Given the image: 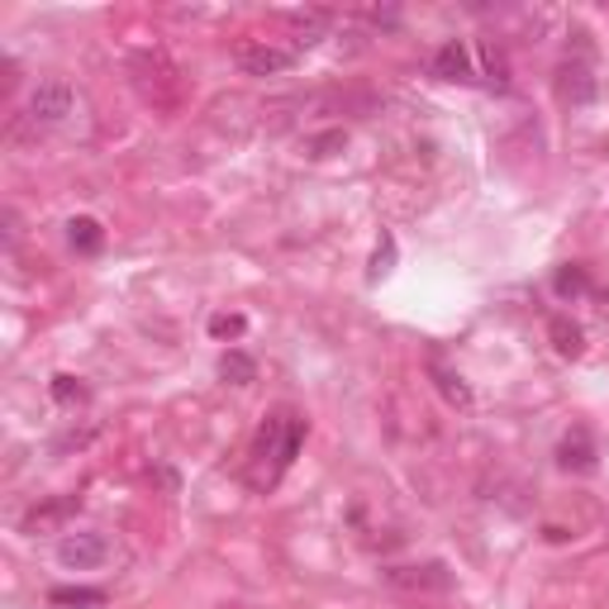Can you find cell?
<instances>
[{
    "label": "cell",
    "instance_id": "cell-10",
    "mask_svg": "<svg viewBox=\"0 0 609 609\" xmlns=\"http://www.w3.org/2000/svg\"><path fill=\"white\" fill-rule=\"evenodd\" d=\"M77 496H57V500H48V505H38V510H29L24 514V533H38V529H57L63 519H71L77 514Z\"/></svg>",
    "mask_w": 609,
    "mask_h": 609
},
{
    "label": "cell",
    "instance_id": "cell-17",
    "mask_svg": "<svg viewBox=\"0 0 609 609\" xmlns=\"http://www.w3.org/2000/svg\"><path fill=\"white\" fill-rule=\"evenodd\" d=\"M329 20L333 14L329 10H310V14H291V24H296V34H300V43L310 48V43H319V34L329 29Z\"/></svg>",
    "mask_w": 609,
    "mask_h": 609
},
{
    "label": "cell",
    "instance_id": "cell-4",
    "mask_svg": "<svg viewBox=\"0 0 609 609\" xmlns=\"http://www.w3.org/2000/svg\"><path fill=\"white\" fill-rule=\"evenodd\" d=\"M239 67L248 71V77H281V71L296 67V53L277 48V43H267V38H248V43H239Z\"/></svg>",
    "mask_w": 609,
    "mask_h": 609
},
{
    "label": "cell",
    "instance_id": "cell-5",
    "mask_svg": "<svg viewBox=\"0 0 609 609\" xmlns=\"http://www.w3.org/2000/svg\"><path fill=\"white\" fill-rule=\"evenodd\" d=\"M134 86L143 91V100H153V106H163V91H157V86H167V96L177 100V67L167 63V53H139L134 57Z\"/></svg>",
    "mask_w": 609,
    "mask_h": 609
},
{
    "label": "cell",
    "instance_id": "cell-19",
    "mask_svg": "<svg viewBox=\"0 0 609 609\" xmlns=\"http://www.w3.org/2000/svg\"><path fill=\"white\" fill-rule=\"evenodd\" d=\"M390 267H396V239L386 234L381 243H376V253H372V272H367V277H372V281H381Z\"/></svg>",
    "mask_w": 609,
    "mask_h": 609
},
{
    "label": "cell",
    "instance_id": "cell-12",
    "mask_svg": "<svg viewBox=\"0 0 609 609\" xmlns=\"http://www.w3.org/2000/svg\"><path fill=\"white\" fill-rule=\"evenodd\" d=\"M110 596L106 590H91V586H63L48 596V609H106Z\"/></svg>",
    "mask_w": 609,
    "mask_h": 609
},
{
    "label": "cell",
    "instance_id": "cell-2",
    "mask_svg": "<svg viewBox=\"0 0 609 609\" xmlns=\"http://www.w3.org/2000/svg\"><path fill=\"white\" fill-rule=\"evenodd\" d=\"M381 582L400 596H447L457 586V576L443 562H405V567H386Z\"/></svg>",
    "mask_w": 609,
    "mask_h": 609
},
{
    "label": "cell",
    "instance_id": "cell-20",
    "mask_svg": "<svg viewBox=\"0 0 609 609\" xmlns=\"http://www.w3.org/2000/svg\"><path fill=\"white\" fill-rule=\"evenodd\" d=\"M243 329H248V319H243V314H214V319H210V333H214V339H239Z\"/></svg>",
    "mask_w": 609,
    "mask_h": 609
},
{
    "label": "cell",
    "instance_id": "cell-3",
    "mask_svg": "<svg viewBox=\"0 0 609 609\" xmlns=\"http://www.w3.org/2000/svg\"><path fill=\"white\" fill-rule=\"evenodd\" d=\"M57 562H63L67 572H96V567H106V562H110L106 533H91V529L63 533V543H57Z\"/></svg>",
    "mask_w": 609,
    "mask_h": 609
},
{
    "label": "cell",
    "instance_id": "cell-9",
    "mask_svg": "<svg viewBox=\"0 0 609 609\" xmlns=\"http://www.w3.org/2000/svg\"><path fill=\"white\" fill-rule=\"evenodd\" d=\"M596 96V77H590L586 63H562L557 67V100L562 106H586Z\"/></svg>",
    "mask_w": 609,
    "mask_h": 609
},
{
    "label": "cell",
    "instance_id": "cell-7",
    "mask_svg": "<svg viewBox=\"0 0 609 609\" xmlns=\"http://www.w3.org/2000/svg\"><path fill=\"white\" fill-rule=\"evenodd\" d=\"M557 467H562V472H576V476H590V472L600 467L596 443H590V433H586V429H572L567 439L557 443Z\"/></svg>",
    "mask_w": 609,
    "mask_h": 609
},
{
    "label": "cell",
    "instance_id": "cell-13",
    "mask_svg": "<svg viewBox=\"0 0 609 609\" xmlns=\"http://www.w3.org/2000/svg\"><path fill=\"white\" fill-rule=\"evenodd\" d=\"M429 376H433V386L443 390V400L453 405V410H472V386L462 381L457 372H447L443 362H433V367H429Z\"/></svg>",
    "mask_w": 609,
    "mask_h": 609
},
{
    "label": "cell",
    "instance_id": "cell-15",
    "mask_svg": "<svg viewBox=\"0 0 609 609\" xmlns=\"http://www.w3.org/2000/svg\"><path fill=\"white\" fill-rule=\"evenodd\" d=\"M67 239L77 253H100V243H106V229H100L91 214H77V220L67 224Z\"/></svg>",
    "mask_w": 609,
    "mask_h": 609
},
{
    "label": "cell",
    "instance_id": "cell-14",
    "mask_svg": "<svg viewBox=\"0 0 609 609\" xmlns=\"http://www.w3.org/2000/svg\"><path fill=\"white\" fill-rule=\"evenodd\" d=\"M220 376L229 386H253L257 381V362L248 353H239V347H229V353L220 357Z\"/></svg>",
    "mask_w": 609,
    "mask_h": 609
},
{
    "label": "cell",
    "instance_id": "cell-11",
    "mask_svg": "<svg viewBox=\"0 0 609 609\" xmlns=\"http://www.w3.org/2000/svg\"><path fill=\"white\" fill-rule=\"evenodd\" d=\"M547 339H553L557 357H582L586 353V333H582V324H572L567 314H557L553 324H547Z\"/></svg>",
    "mask_w": 609,
    "mask_h": 609
},
{
    "label": "cell",
    "instance_id": "cell-8",
    "mask_svg": "<svg viewBox=\"0 0 609 609\" xmlns=\"http://www.w3.org/2000/svg\"><path fill=\"white\" fill-rule=\"evenodd\" d=\"M433 77L439 81H472L476 77V63H472V48L462 38H447L439 53H433Z\"/></svg>",
    "mask_w": 609,
    "mask_h": 609
},
{
    "label": "cell",
    "instance_id": "cell-18",
    "mask_svg": "<svg viewBox=\"0 0 609 609\" xmlns=\"http://www.w3.org/2000/svg\"><path fill=\"white\" fill-rule=\"evenodd\" d=\"M53 400L57 405H86V386H81V376H53Z\"/></svg>",
    "mask_w": 609,
    "mask_h": 609
},
{
    "label": "cell",
    "instance_id": "cell-16",
    "mask_svg": "<svg viewBox=\"0 0 609 609\" xmlns=\"http://www.w3.org/2000/svg\"><path fill=\"white\" fill-rule=\"evenodd\" d=\"M553 291L562 296V300H582L586 291H590V277H586V267H557V277H553Z\"/></svg>",
    "mask_w": 609,
    "mask_h": 609
},
{
    "label": "cell",
    "instance_id": "cell-6",
    "mask_svg": "<svg viewBox=\"0 0 609 609\" xmlns=\"http://www.w3.org/2000/svg\"><path fill=\"white\" fill-rule=\"evenodd\" d=\"M71 106H77V96H71V86L67 81H38L34 86V96H29V120L34 124H63Z\"/></svg>",
    "mask_w": 609,
    "mask_h": 609
},
{
    "label": "cell",
    "instance_id": "cell-21",
    "mask_svg": "<svg viewBox=\"0 0 609 609\" xmlns=\"http://www.w3.org/2000/svg\"><path fill=\"white\" fill-rule=\"evenodd\" d=\"M329 148H343V129H339V134L314 139V143H310V157H329Z\"/></svg>",
    "mask_w": 609,
    "mask_h": 609
},
{
    "label": "cell",
    "instance_id": "cell-1",
    "mask_svg": "<svg viewBox=\"0 0 609 609\" xmlns=\"http://www.w3.org/2000/svg\"><path fill=\"white\" fill-rule=\"evenodd\" d=\"M300 443H304V419H300V414H291V410L267 414V424L257 429L253 453H248V481H253L257 490L277 486L281 476H286V467L296 462Z\"/></svg>",
    "mask_w": 609,
    "mask_h": 609
}]
</instances>
